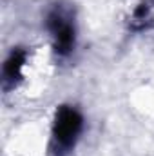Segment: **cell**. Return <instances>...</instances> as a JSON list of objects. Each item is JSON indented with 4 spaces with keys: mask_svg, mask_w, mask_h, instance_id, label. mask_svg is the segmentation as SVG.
I'll return each instance as SVG.
<instances>
[{
    "mask_svg": "<svg viewBox=\"0 0 154 156\" xmlns=\"http://www.w3.org/2000/svg\"><path fill=\"white\" fill-rule=\"evenodd\" d=\"M80 127H82V118L75 109H69V107L60 109L56 116V123H54V136L58 144L71 145L76 134L80 133Z\"/></svg>",
    "mask_w": 154,
    "mask_h": 156,
    "instance_id": "6da1fadb",
    "label": "cell"
},
{
    "mask_svg": "<svg viewBox=\"0 0 154 156\" xmlns=\"http://www.w3.org/2000/svg\"><path fill=\"white\" fill-rule=\"evenodd\" d=\"M49 29H51L54 40H56V49L60 53H69L71 47H73V44H75L73 26L60 13H53L49 16Z\"/></svg>",
    "mask_w": 154,
    "mask_h": 156,
    "instance_id": "7a4b0ae2",
    "label": "cell"
}]
</instances>
